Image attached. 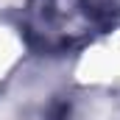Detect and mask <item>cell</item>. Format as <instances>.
I'll return each instance as SVG.
<instances>
[{"mask_svg": "<svg viewBox=\"0 0 120 120\" xmlns=\"http://www.w3.org/2000/svg\"><path fill=\"white\" fill-rule=\"evenodd\" d=\"M39 31L45 45H70L101 31L117 11L112 0H36Z\"/></svg>", "mask_w": 120, "mask_h": 120, "instance_id": "1", "label": "cell"}]
</instances>
